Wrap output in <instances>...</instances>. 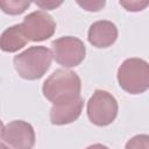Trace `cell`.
<instances>
[{
	"label": "cell",
	"mask_w": 149,
	"mask_h": 149,
	"mask_svg": "<svg viewBox=\"0 0 149 149\" xmlns=\"http://www.w3.org/2000/svg\"><path fill=\"white\" fill-rule=\"evenodd\" d=\"M30 6L29 1H19V0H7L0 1V9L8 15H19L22 14Z\"/></svg>",
	"instance_id": "8fae6325"
},
{
	"label": "cell",
	"mask_w": 149,
	"mask_h": 149,
	"mask_svg": "<svg viewBox=\"0 0 149 149\" xmlns=\"http://www.w3.org/2000/svg\"><path fill=\"white\" fill-rule=\"evenodd\" d=\"M118 83L129 94H141L149 88V65L142 58H127L118 69Z\"/></svg>",
	"instance_id": "3957f363"
},
{
	"label": "cell",
	"mask_w": 149,
	"mask_h": 149,
	"mask_svg": "<svg viewBox=\"0 0 149 149\" xmlns=\"http://www.w3.org/2000/svg\"><path fill=\"white\" fill-rule=\"evenodd\" d=\"M28 43L21 24L8 27L0 35V50L5 52H16Z\"/></svg>",
	"instance_id": "30bf717a"
},
{
	"label": "cell",
	"mask_w": 149,
	"mask_h": 149,
	"mask_svg": "<svg viewBox=\"0 0 149 149\" xmlns=\"http://www.w3.org/2000/svg\"><path fill=\"white\" fill-rule=\"evenodd\" d=\"M83 106L84 100L81 97L74 98L69 101L55 104L50 109V122L56 126L72 123L81 114Z\"/></svg>",
	"instance_id": "ba28073f"
},
{
	"label": "cell",
	"mask_w": 149,
	"mask_h": 149,
	"mask_svg": "<svg viewBox=\"0 0 149 149\" xmlns=\"http://www.w3.org/2000/svg\"><path fill=\"white\" fill-rule=\"evenodd\" d=\"M0 149H9L6 144H3V143H0Z\"/></svg>",
	"instance_id": "ac0fdd59"
},
{
	"label": "cell",
	"mask_w": 149,
	"mask_h": 149,
	"mask_svg": "<svg viewBox=\"0 0 149 149\" xmlns=\"http://www.w3.org/2000/svg\"><path fill=\"white\" fill-rule=\"evenodd\" d=\"M77 3L83 7L85 10H88V12H99L106 3L105 0H85V1H77Z\"/></svg>",
	"instance_id": "4fadbf2b"
},
{
	"label": "cell",
	"mask_w": 149,
	"mask_h": 149,
	"mask_svg": "<svg viewBox=\"0 0 149 149\" xmlns=\"http://www.w3.org/2000/svg\"><path fill=\"white\" fill-rule=\"evenodd\" d=\"M28 41L41 42L50 38L56 30V22L51 15L43 10L28 14L20 23Z\"/></svg>",
	"instance_id": "8992f818"
},
{
	"label": "cell",
	"mask_w": 149,
	"mask_h": 149,
	"mask_svg": "<svg viewBox=\"0 0 149 149\" xmlns=\"http://www.w3.org/2000/svg\"><path fill=\"white\" fill-rule=\"evenodd\" d=\"M1 137L10 149H33L35 146V130L23 120H14L3 127Z\"/></svg>",
	"instance_id": "52a82bcc"
},
{
	"label": "cell",
	"mask_w": 149,
	"mask_h": 149,
	"mask_svg": "<svg viewBox=\"0 0 149 149\" xmlns=\"http://www.w3.org/2000/svg\"><path fill=\"white\" fill-rule=\"evenodd\" d=\"M125 149H149V136L147 134L133 136L126 143Z\"/></svg>",
	"instance_id": "7c38bea8"
},
{
	"label": "cell",
	"mask_w": 149,
	"mask_h": 149,
	"mask_svg": "<svg viewBox=\"0 0 149 149\" xmlns=\"http://www.w3.org/2000/svg\"><path fill=\"white\" fill-rule=\"evenodd\" d=\"M63 2L62 1H35V5L41 7L42 9H47V10H51L57 8L58 6H61Z\"/></svg>",
	"instance_id": "9a60e30c"
},
{
	"label": "cell",
	"mask_w": 149,
	"mask_h": 149,
	"mask_svg": "<svg viewBox=\"0 0 149 149\" xmlns=\"http://www.w3.org/2000/svg\"><path fill=\"white\" fill-rule=\"evenodd\" d=\"M3 123H2V121L0 120V136H1V134H2V130H3Z\"/></svg>",
	"instance_id": "e0dca14e"
},
{
	"label": "cell",
	"mask_w": 149,
	"mask_h": 149,
	"mask_svg": "<svg viewBox=\"0 0 149 149\" xmlns=\"http://www.w3.org/2000/svg\"><path fill=\"white\" fill-rule=\"evenodd\" d=\"M52 57L64 68H74L79 65L86 56L84 42L74 36H63L51 43Z\"/></svg>",
	"instance_id": "5b68a950"
},
{
	"label": "cell",
	"mask_w": 149,
	"mask_h": 149,
	"mask_svg": "<svg viewBox=\"0 0 149 149\" xmlns=\"http://www.w3.org/2000/svg\"><path fill=\"white\" fill-rule=\"evenodd\" d=\"M86 149H109V148L104 146V144H101V143H94V144L88 146Z\"/></svg>",
	"instance_id": "2e32d148"
},
{
	"label": "cell",
	"mask_w": 149,
	"mask_h": 149,
	"mask_svg": "<svg viewBox=\"0 0 149 149\" xmlns=\"http://www.w3.org/2000/svg\"><path fill=\"white\" fill-rule=\"evenodd\" d=\"M120 5L128 12H140L149 5V1H120Z\"/></svg>",
	"instance_id": "5bb4252c"
},
{
	"label": "cell",
	"mask_w": 149,
	"mask_h": 149,
	"mask_svg": "<svg viewBox=\"0 0 149 149\" xmlns=\"http://www.w3.org/2000/svg\"><path fill=\"white\" fill-rule=\"evenodd\" d=\"M81 80L79 76L66 69L54 71L43 83V95L54 105L80 97Z\"/></svg>",
	"instance_id": "6da1fadb"
},
{
	"label": "cell",
	"mask_w": 149,
	"mask_h": 149,
	"mask_svg": "<svg viewBox=\"0 0 149 149\" xmlns=\"http://www.w3.org/2000/svg\"><path fill=\"white\" fill-rule=\"evenodd\" d=\"M118 111L119 106L116 99L105 90H95L87 101L88 120L98 127L111 125L115 120Z\"/></svg>",
	"instance_id": "277c9868"
},
{
	"label": "cell",
	"mask_w": 149,
	"mask_h": 149,
	"mask_svg": "<svg viewBox=\"0 0 149 149\" xmlns=\"http://www.w3.org/2000/svg\"><path fill=\"white\" fill-rule=\"evenodd\" d=\"M118 38L116 26L107 20H100L93 22L87 33L88 42L95 48H108L115 43Z\"/></svg>",
	"instance_id": "9c48e42d"
},
{
	"label": "cell",
	"mask_w": 149,
	"mask_h": 149,
	"mask_svg": "<svg viewBox=\"0 0 149 149\" xmlns=\"http://www.w3.org/2000/svg\"><path fill=\"white\" fill-rule=\"evenodd\" d=\"M51 61L52 52L50 49L44 45H34L16 55L13 64L21 78L36 80L45 74L51 65Z\"/></svg>",
	"instance_id": "7a4b0ae2"
}]
</instances>
